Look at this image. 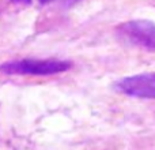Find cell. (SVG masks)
Returning <instances> with one entry per match:
<instances>
[{
  "label": "cell",
  "instance_id": "obj_1",
  "mask_svg": "<svg viewBox=\"0 0 155 150\" xmlns=\"http://www.w3.org/2000/svg\"><path fill=\"white\" fill-rule=\"evenodd\" d=\"M71 63L59 59H22L5 62L0 66V71L10 75H53L70 70Z\"/></svg>",
  "mask_w": 155,
  "mask_h": 150
},
{
  "label": "cell",
  "instance_id": "obj_2",
  "mask_svg": "<svg viewBox=\"0 0 155 150\" xmlns=\"http://www.w3.org/2000/svg\"><path fill=\"white\" fill-rule=\"evenodd\" d=\"M117 33L127 43L147 51H155V23L144 19L128 21L117 27Z\"/></svg>",
  "mask_w": 155,
  "mask_h": 150
},
{
  "label": "cell",
  "instance_id": "obj_3",
  "mask_svg": "<svg viewBox=\"0 0 155 150\" xmlns=\"http://www.w3.org/2000/svg\"><path fill=\"white\" fill-rule=\"evenodd\" d=\"M117 90L131 97L155 100V73L131 75L118 80Z\"/></svg>",
  "mask_w": 155,
  "mask_h": 150
},
{
  "label": "cell",
  "instance_id": "obj_4",
  "mask_svg": "<svg viewBox=\"0 0 155 150\" xmlns=\"http://www.w3.org/2000/svg\"><path fill=\"white\" fill-rule=\"evenodd\" d=\"M12 2H16V3H30V0H12Z\"/></svg>",
  "mask_w": 155,
  "mask_h": 150
},
{
  "label": "cell",
  "instance_id": "obj_5",
  "mask_svg": "<svg viewBox=\"0 0 155 150\" xmlns=\"http://www.w3.org/2000/svg\"><path fill=\"white\" fill-rule=\"evenodd\" d=\"M38 2H40V3H41V4H46V3L52 2V0H38Z\"/></svg>",
  "mask_w": 155,
  "mask_h": 150
}]
</instances>
